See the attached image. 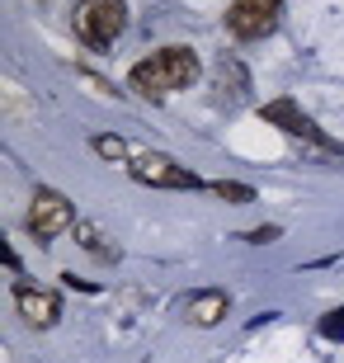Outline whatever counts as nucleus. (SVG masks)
<instances>
[{
  "instance_id": "f03ea898",
  "label": "nucleus",
  "mask_w": 344,
  "mask_h": 363,
  "mask_svg": "<svg viewBox=\"0 0 344 363\" xmlns=\"http://www.w3.org/2000/svg\"><path fill=\"white\" fill-rule=\"evenodd\" d=\"M128 28V5L123 0H80L76 5V38L85 48H113Z\"/></svg>"
},
{
  "instance_id": "f257e3e1",
  "label": "nucleus",
  "mask_w": 344,
  "mask_h": 363,
  "mask_svg": "<svg viewBox=\"0 0 344 363\" xmlns=\"http://www.w3.org/2000/svg\"><path fill=\"white\" fill-rule=\"evenodd\" d=\"M199 81V57L194 48H160L146 62L133 67V90H142L146 99H165V94L184 90Z\"/></svg>"
},
{
  "instance_id": "9b49d317",
  "label": "nucleus",
  "mask_w": 344,
  "mask_h": 363,
  "mask_svg": "<svg viewBox=\"0 0 344 363\" xmlns=\"http://www.w3.org/2000/svg\"><path fill=\"white\" fill-rule=\"evenodd\" d=\"M94 151H99L104 161H123V156H128V142H123V137H94Z\"/></svg>"
},
{
  "instance_id": "20e7f679",
  "label": "nucleus",
  "mask_w": 344,
  "mask_h": 363,
  "mask_svg": "<svg viewBox=\"0 0 344 363\" xmlns=\"http://www.w3.org/2000/svg\"><path fill=\"white\" fill-rule=\"evenodd\" d=\"M67 227H76L71 203L62 199V194H52V189H38L33 203H28V231H33L38 241H52V236H62Z\"/></svg>"
},
{
  "instance_id": "6e6552de",
  "label": "nucleus",
  "mask_w": 344,
  "mask_h": 363,
  "mask_svg": "<svg viewBox=\"0 0 344 363\" xmlns=\"http://www.w3.org/2000/svg\"><path fill=\"white\" fill-rule=\"evenodd\" d=\"M226 316V293H199L189 297V321L194 325H217Z\"/></svg>"
},
{
  "instance_id": "0eeeda50",
  "label": "nucleus",
  "mask_w": 344,
  "mask_h": 363,
  "mask_svg": "<svg viewBox=\"0 0 344 363\" xmlns=\"http://www.w3.org/2000/svg\"><path fill=\"white\" fill-rule=\"evenodd\" d=\"M14 307H19V316H24L28 325H38V330L57 325V316H62V302H57V293H48V288H33V283H14Z\"/></svg>"
},
{
  "instance_id": "9d476101",
  "label": "nucleus",
  "mask_w": 344,
  "mask_h": 363,
  "mask_svg": "<svg viewBox=\"0 0 344 363\" xmlns=\"http://www.w3.org/2000/svg\"><path fill=\"white\" fill-rule=\"evenodd\" d=\"M212 194H217V199H226V203H255V189L250 184H231V179H217V184H212Z\"/></svg>"
},
{
  "instance_id": "1a4fd4ad",
  "label": "nucleus",
  "mask_w": 344,
  "mask_h": 363,
  "mask_svg": "<svg viewBox=\"0 0 344 363\" xmlns=\"http://www.w3.org/2000/svg\"><path fill=\"white\" fill-rule=\"evenodd\" d=\"M76 241L99 259H118V245H109L104 236H99V227H90V222H76Z\"/></svg>"
},
{
  "instance_id": "39448f33",
  "label": "nucleus",
  "mask_w": 344,
  "mask_h": 363,
  "mask_svg": "<svg viewBox=\"0 0 344 363\" xmlns=\"http://www.w3.org/2000/svg\"><path fill=\"white\" fill-rule=\"evenodd\" d=\"M278 5H283V0H236V5L226 10V28H231L240 43L265 38L269 28L278 24Z\"/></svg>"
},
{
  "instance_id": "f8f14e48",
  "label": "nucleus",
  "mask_w": 344,
  "mask_h": 363,
  "mask_svg": "<svg viewBox=\"0 0 344 363\" xmlns=\"http://www.w3.org/2000/svg\"><path fill=\"white\" fill-rule=\"evenodd\" d=\"M321 335L326 340H344V307H335L331 316H321Z\"/></svg>"
},
{
  "instance_id": "423d86ee",
  "label": "nucleus",
  "mask_w": 344,
  "mask_h": 363,
  "mask_svg": "<svg viewBox=\"0 0 344 363\" xmlns=\"http://www.w3.org/2000/svg\"><path fill=\"white\" fill-rule=\"evenodd\" d=\"M133 179L156 184V189H203V179L194 175V170H184V165H174L170 156H137Z\"/></svg>"
},
{
  "instance_id": "ddd939ff",
  "label": "nucleus",
  "mask_w": 344,
  "mask_h": 363,
  "mask_svg": "<svg viewBox=\"0 0 344 363\" xmlns=\"http://www.w3.org/2000/svg\"><path fill=\"white\" fill-rule=\"evenodd\" d=\"M245 241H250V245H269V241H278V227H260V231H245Z\"/></svg>"
},
{
  "instance_id": "7ed1b4c3",
  "label": "nucleus",
  "mask_w": 344,
  "mask_h": 363,
  "mask_svg": "<svg viewBox=\"0 0 344 363\" xmlns=\"http://www.w3.org/2000/svg\"><path fill=\"white\" fill-rule=\"evenodd\" d=\"M260 118L274 123V128H283L288 137H302L306 147H316V151H326V156H340V161H344V147L335 142V137L321 133V128L306 118V113L292 104V99H274V104H265V108H260Z\"/></svg>"
}]
</instances>
